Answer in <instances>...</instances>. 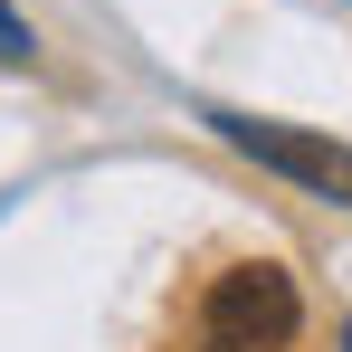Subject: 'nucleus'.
Segmentation results:
<instances>
[{"mask_svg": "<svg viewBox=\"0 0 352 352\" xmlns=\"http://www.w3.org/2000/svg\"><path fill=\"white\" fill-rule=\"evenodd\" d=\"M295 324H305L295 276L267 257L210 276V295H200V352H276V343H295Z\"/></svg>", "mask_w": 352, "mask_h": 352, "instance_id": "1", "label": "nucleus"}, {"mask_svg": "<svg viewBox=\"0 0 352 352\" xmlns=\"http://www.w3.org/2000/svg\"><path fill=\"white\" fill-rule=\"evenodd\" d=\"M219 133H229L238 153H257L267 172L305 181V190H324V200H352V143H333V133H305V124H267V115H210Z\"/></svg>", "mask_w": 352, "mask_h": 352, "instance_id": "2", "label": "nucleus"}, {"mask_svg": "<svg viewBox=\"0 0 352 352\" xmlns=\"http://www.w3.org/2000/svg\"><path fill=\"white\" fill-rule=\"evenodd\" d=\"M29 58H38V38H29V19L0 0V67H29Z\"/></svg>", "mask_w": 352, "mask_h": 352, "instance_id": "3", "label": "nucleus"}, {"mask_svg": "<svg viewBox=\"0 0 352 352\" xmlns=\"http://www.w3.org/2000/svg\"><path fill=\"white\" fill-rule=\"evenodd\" d=\"M343 352H352V333H343Z\"/></svg>", "mask_w": 352, "mask_h": 352, "instance_id": "4", "label": "nucleus"}]
</instances>
